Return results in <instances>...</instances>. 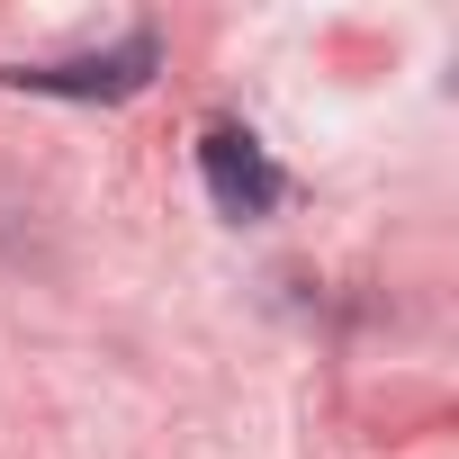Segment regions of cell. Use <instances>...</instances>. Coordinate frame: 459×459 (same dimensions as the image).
Segmentation results:
<instances>
[{
	"label": "cell",
	"mask_w": 459,
	"mask_h": 459,
	"mask_svg": "<svg viewBox=\"0 0 459 459\" xmlns=\"http://www.w3.org/2000/svg\"><path fill=\"white\" fill-rule=\"evenodd\" d=\"M162 64V46L135 28L117 55H82V64H28V73H0V82H19V91H55V100H126L144 91V73Z\"/></svg>",
	"instance_id": "2"
},
{
	"label": "cell",
	"mask_w": 459,
	"mask_h": 459,
	"mask_svg": "<svg viewBox=\"0 0 459 459\" xmlns=\"http://www.w3.org/2000/svg\"><path fill=\"white\" fill-rule=\"evenodd\" d=\"M198 171H207V198L235 216V225H253V216L280 207V162H271L244 126H207V135H198Z\"/></svg>",
	"instance_id": "1"
}]
</instances>
